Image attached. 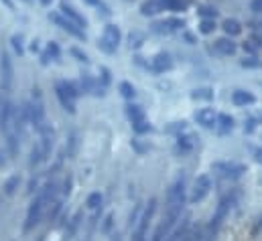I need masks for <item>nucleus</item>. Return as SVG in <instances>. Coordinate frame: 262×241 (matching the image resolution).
Instances as JSON below:
<instances>
[{
    "instance_id": "f257e3e1",
    "label": "nucleus",
    "mask_w": 262,
    "mask_h": 241,
    "mask_svg": "<svg viewBox=\"0 0 262 241\" xmlns=\"http://www.w3.org/2000/svg\"><path fill=\"white\" fill-rule=\"evenodd\" d=\"M236 192H230V195H226L220 203H217V207H215V211H213V215H211V221H209V225H207V237L211 239L215 233H217V229L222 227V223L226 221V217L230 215V211H232V207L236 205Z\"/></svg>"
},
{
    "instance_id": "f03ea898",
    "label": "nucleus",
    "mask_w": 262,
    "mask_h": 241,
    "mask_svg": "<svg viewBox=\"0 0 262 241\" xmlns=\"http://www.w3.org/2000/svg\"><path fill=\"white\" fill-rule=\"evenodd\" d=\"M47 205H49V201L45 197V190L37 192V197L31 201V205L27 209V219H25V225H23V231L25 233H29L31 229H35V225H39V221H41L43 211H45Z\"/></svg>"
},
{
    "instance_id": "7ed1b4c3",
    "label": "nucleus",
    "mask_w": 262,
    "mask_h": 241,
    "mask_svg": "<svg viewBox=\"0 0 262 241\" xmlns=\"http://www.w3.org/2000/svg\"><path fill=\"white\" fill-rule=\"evenodd\" d=\"M29 104V120H31V126L39 132L41 126L45 124V106H43V95H41V89L35 87L33 89V100L27 102Z\"/></svg>"
},
{
    "instance_id": "20e7f679",
    "label": "nucleus",
    "mask_w": 262,
    "mask_h": 241,
    "mask_svg": "<svg viewBox=\"0 0 262 241\" xmlns=\"http://www.w3.org/2000/svg\"><path fill=\"white\" fill-rule=\"evenodd\" d=\"M211 171L217 173L222 179L236 181V179H240V177L246 173V164H242V162H228V160H222V162H213V164H211Z\"/></svg>"
},
{
    "instance_id": "39448f33",
    "label": "nucleus",
    "mask_w": 262,
    "mask_h": 241,
    "mask_svg": "<svg viewBox=\"0 0 262 241\" xmlns=\"http://www.w3.org/2000/svg\"><path fill=\"white\" fill-rule=\"evenodd\" d=\"M197 142H199V136L187 130V132L175 136V152L177 154H189L197 148Z\"/></svg>"
},
{
    "instance_id": "423d86ee",
    "label": "nucleus",
    "mask_w": 262,
    "mask_h": 241,
    "mask_svg": "<svg viewBox=\"0 0 262 241\" xmlns=\"http://www.w3.org/2000/svg\"><path fill=\"white\" fill-rule=\"evenodd\" d=\"M211 190V179L209 175H199L191 186V195H189V203H199L203 201Z\"/></svg>"
},
{
    "instance_id": "0eeeda50",
    "label": "nucleus",
    "mask_w": 262,
    "mask_h": 241,
    "mask_svg": "<svg viewBox=\"0 0 262 241\" xmlns=\"http://www.w3.org/2000/svg\"><path fill=\"white\" fill-rule=\"evenodd\" d=\"M12 61H10V55L6 51H0V85L4 91H10L12 87Z\"/></svg>"
},
{
    "instance_id": "6e6552de",
    "label": "nucleus",
    "mask_w": 262,
    "mask_h": 241,
    "mask_svg": "<svg viewBox=\"0 0 262 241\" xmlns=\"http://www.w3.org/2000/svg\"><path fill=\"white\" fill-rule=\"evenodd\" d=\"M49 20H53L61 31H66L69 33L71 37H75V39H85V33H83V29H79L75 22H71L69 18H66L63 14H59V12H51L49 14Z\"/></svg>"
},
{
    "instance_id": "1a4fd4ad",
    "label": "nucleus",
    "mask_w": 262,
    "mask_h": 241,
    "mask_svg": "<svg viewBox=\"0 0 262 241\" xmlns=\"http://www.w3.org/2000/svg\"><path fill=\"white\" fill-rule=\"evenodd\" d=\"M185 27V22L181 20V18H163V20H157V22H152V33H157V35H171V33H177V31H181Z\"/></svg>"
},
{
    "instance_id": "9d476101",
    "label": "nucleus",
    "mask_w": 262,
    "mask_h": 241,
    "mask_svg": "<svg viewBox=\"0 0 262 241\" xmlns=\"http://www.w3.org/2000/svg\"><path fill=\"white\" fill-rule=\"evenodd\" d=\"M14 120V108L10 100L0 102V132L8 134L10 132V124Z\"/></svg>"
},
{
    "instance_id": "9b49d317",
    "label": "nucleus",
    "mask_w": 262,
    "mask_h": 241,
    "mask_svg": "<svg viewBox=\"0 0 262 241\" xmlns=\"http://www.w3.org/2000/svg\"><path fill=\"white\" fill-rule=\"evenodd\" d=\"M39 134H41V144L39 146L43 150V156L47 158L51 154V148H53V142H55V130L51 128V124H43Z\"/></svg>"
},
{
    "instance_id": "f8f14e48",
    "label": "nucleus",
    "mask_w": 262,
    "mask_h": 241,
    "mask_svg": "<svg viewBox=\"0 0 262 241\" xmlns=\"http://www.w3.org/2000/svg\"><path fill=\"white\" fill-rule=\"evenodd\" d=\"M195 122L201 126V128H205V130H213L215 126H217V114L211 110V108H201V110H197L195 112Z\"/></svg>"
},
{
    "instance_id": "ddd939ff",
    "label": "nucleus",
    "mask_w": 262,
    "mask_h": 241,
    "mask_svg": "<svg viewBox=\"0 0 262 241\" xmlns=\"http://www.w3.org/2000/svg\"><path fill=\"white\" fill-rule=\"evenodd\" d=\"M79 85H81L83 91H88V93H92V95H96V98H102V95L106 93V87L102 85V81L96 79V77H92V75H83Z\"/></svg>"
},
{
    "instance_id": "4468645a",
    "label": "nucleus",
    "mask_w": 262,
    "mask_h": 241,
    "mask_svg": "<svg viewBox=\"0 0 262 241\" xmlns=\"http://www.w3.org/2000/svg\"><path fill=\"white\" fill-rule=\"evenodd\" d=\"M236 51H238V45L232 41V37H228V39H217V41L213 43V53H215V55L232 57V55H236Z\"/></svg>"
},
{
    "instance_id": "2eb2a0df",
    "label": "nucleus",
    "mask_w": 262,
    "mask_h": 241,
    "mask_svg": "<svg viewBox=\"0 0 262 241\" xmlns=\"http://www.w3.org/2000/svg\"><path fill=\"white\" fill-rule=\"evenodd\" d=\"M150 71H155V73H165V71H171L173 69V59H171V55L169 53H157L152 61H150Z\"/></svg>"
},
{
    "instance_id": "dca6fc26",
    "label": "nucleus",
    "mask_w": 262,
    "mask_h": 241,
    "mask_svg": "<svg viewBox=\"0 0 262 241\" xmlns=\"http://www.w3.org/2000/svg\"><path fill=\"white\" fill-rule=\"evenodd\" d=\"M59 10H61V14H63L66 18H69L71 22H75L79 29L88 27V20H85V18H83V16H81V14H79V12H77V10H75V8L69 4V2L61 0V2H59Z\"/></svg>"
},
{
    "instance_id": "f3484780",
    "label": "nucleus",
    "mask_w": 262,
    "mask_h": 241,
    "mask_svg": "<svg viewBox=\"0 0 262 241\" xmlns=\"http://www.w3.org/2000/svg\"><path fill=\"white\" fill-rule=\"evenodd\" d=\"M55 95H57V100H59V104H61V108H63L66 112L75 114V100L67 95V91L63 89L61 81H59V83H55Z\"/></svg>"
},
{
    "instance_id": "a211bd4d",
    "label": "nucleus",
    "mask_w": 262,
    "mask_h": 241,
    "mask_svg": "<svg viewBox=\"0 0 262 241\" xmlns=\"http://www.w3.org/2000/svg\"><path fill=\"white\" fill-rule=\"evenodd\" d=\"M102 39H104L108 45H112L114 49H118V45H120V41H122V33H120V29H118L116 25H106Z\"/></svg>"
},
{
    "instance_id": "6ab92c4d",
    "label": "nucleus",
    "mask_w": 262,
    "mask_h": 241,
    "mask_svg": "<svg viewBox=\"0 0 262 241\" xmlns=\"http://www.w3.org/2000/svg\"><path fill=\"white\" fill-rule=\"evenodd\" d=\"M254 102H256L254 93H250V91H246V89H236V91L232 93V104H234V106H238V108L252 106Z\"/></svg>"
},
{
    "instance_id": "aec40b11",
    "label": "nucleus",
    "mask_w": 262,
    "mask_h": 241,
    "mask_svg": "<svg viewBox=\"0 0 262 241\" xmlns=\"http://www.w3.org/2000/svg\"><path fill=\"white\" fill-rule=\"evenodd\" d=\"M165 6H163V0H144L140 4V14L142 16H155L159 12H163Z\"/></svg>"
},
{
    "instance_id": "412c9836",
    "label": "nucleus",
    "mask_w": 262,
    "mask_h": 241,
    "mask_svg": "<svg viewBox=\"0 0 262 241\" xmlns=\"http://www.w3.org/2000/svg\"><path fill=\"white\" fill-rule=\"evenodd\" d=\"M234 122L236 120H234L230 114H217V126H215L217 134H220V136L230 134V132L234 130Z\"/></svg>"
},
{
    "instance_id": "4be33fe9",
    "label": "nucleus",
    "mask_w": 262,
    "mask_h": 241,
    "mask_svg": "<svg viewBox=\"0 0 262 241\" xmlns=\"http://www.w3.org/2000/svg\"><path fill=\"white\" fill-rule=\"evenodd\" d=\"M126 118L132 122V124H136V122H142V120H146L144 118V108L142 106H138V104H126Z\"/></svg>"
},
{
    "instance_id": "5701e85b",
    "label": "nucleus",
    "mask_w": 262,
    "mask_h": 241,
    "mask_svg": "<svg viewBox=\"0 0 262 241\" xmlns=\"http://www.w3.org/2000/svg\"><path fill=\"white\" fill-rule=\"evenodd\" d=\"M222 29H224V33H226L228 37H238V35L242 33V25H240L236 18H226L224 25H222Z\"/></svg>"
},
{
    "instance_id": "b1692460",
    "label": "nucleus",
    "mask_w": 262,
    "mask_h": 241,
    "mask_svg": "<svg viewBox=\"0 0 262 241\" xmlns=\"http://www.w3.org/2000/svg\"><path fill=\"white\" fill-rule=\"evenodd\" d=\"M163 6L171 12H183L189 8V0H163Z\"/></svg>"
},
{
    "instance_id": "393cba45",
    "label": "nucleus",
    "mask_w": 262,
    "mask_h": 241,
    "mask_svg": "<svg viewBox=\"0 0 262 241\" xmlns=\"http://www.w3.org/2000/svg\"><path fill=\"white\" fill-rule=\"evenodd\" d=\"M18 134L16 132H8L6 134V148H8V154L10 156H16L18 154Z\"/></svg>"
},
{
    "instance_id": "a878e982",
    "label": "nucleus",
    "mask_w": 262,
    "mask_h": 241,
    "mask_svg": "<svg viewBox=\"0 0 262 241\" xmlns=\"http://www.w3.org/2000/svg\"><path fill=\"white\" fill-rule=\"evenodd\" d=\"M61 85H63V89L67 91V95L69 98H73V100H77L79 95H81V85H77L75 81H61Z\"/></svg>"
},
{
    "instance_id": "bb28decb",
    "label": "nucleus",
    "mask_w": 262,
    "mask_h": 241,
    "mask_svg": "<svg viewBox=\"0 0 262 241\" xmlns=\"http://www.w3.org/2000/svg\"><path fill=\"white\" fill-rule=\"evenodd\" d=\"M102 201H104L102 192H92L88 197V201H85V207L92 209V211H98V209H102Z\"/></svg>"
},
{
    "instance_id": "cd10ccee",
    "label": "nucleus",
    "mask_w": 262,
    "mask_h": 241,
    "mask_svg": "<svg viewBox=\"0 0 262 241\" xmlns=\"http://www.w3.org/2000/svg\"><path fill=\"white\" fill-rule=\"evenodd\" d=\"M77 144H79V140H77V132H71L69 134V140H67V158H75V152H77Z\"/></svg>"
},
{
    "instance_id": "c85d7f7f",
    "label": "nucleus",
    "mask_w": 262,
    "mask_h": 241,
    "mask_svg": "<svg viewBox=\"0 0 262 241\" xmlns=\"http://www.w3.org/2000/svg\"><path fill=\"white\" fill-rule=\"evenodd\" d=\"M18 184H20V177H18V175L10 177L8 181L4 182V195H6V197H12V195L16 192V188H18Z\"/></svg>"
},
{
    "instance_id": "c756f323",
    "label": "nucleus",
    "mask_w": 262,
    "mask_h": 241,
    "mask_svg": "<svg viewBox=\"0 0 262 241\" xmlns=\"http://www.w3.org/2000/svg\"><path fill=\"white\" fill-rule=\"evenodd\" d=\"M118 89H120V95L124 98V100H134L136 98V89H134V85L128 83V81H122L120 85H118Z\"/></svg>"
},
{
    "instance_id": "7c9ffc66",
    "label": "nucleus",
    "mask_w": 262,
    "mask_h": 241,
    "mask_svg": "<svg viewBox=\"0 0 262 241\" xmlns=\"http://www.w3.org/2000/svg\"><path fill=\"white\" fill-rule=\"evenodd\" d=\"M189 128H187V122H173L171 126H167L165 128V132L167 134H173V136H179V134H183V132H187Z\"/></svg>"
},
{
    "instance_id": "2f4dec72",
    "label": "nucleus",
    "mask_w": 262,
    "mask_h": 241,
    "mask_svg": "<svg viewBox=\"0 0 262 241\" xmlns=\"http://www.w3.org/2000/svg\"><path fill=\"white\" fill-rule=\"evenodd\" d=\"M215 31V18H201L199 22V33L201 35H211Z\"/></svg>"
},
{
    "instance_id": "473e14b6",
    "label": "nucleus",
    "mask_w": 262,
    "mask_h": 241,
    "mask_svg": "<svg viewBox=\"0 0 262 241\" xmlns=\"http://www.w3.org/2000/svg\"><path fill=\"white\" fill-rule=\"evenodd\" d=\"M132 130H134V134H136V136H142V134L152 132V126H150V122L148 120H142V122L132 124Z\"/></svg>"
},
{
    "instance_id": "72a5a7b5",
    "label": "nucleus",
    "mask_w": 262,
    "mask_h": 241,
    "mask_svg": "<svg viewBox=\"0 0 262 241\" xmlns=\"http://www.w3.org/2000/svg\"><path fill=\"white\" fill-rule=\"evenodd\" d=\"M61 209H63V203L61 201H51L49 203V211H47V217H49V221H53V219H57V215L61 213Z\"/></svg>"
},
{
    "instance_id": "f704fd0d",
    "label": "nucleus",
    "mask_w": 262,
    "mask_h": 241,
    "mask_svg": "<svg viewBox=\"0 0 262 241\" xmlns=\"http://www.w3.org/2000/svg\"><path fill=\"white\" fill-rule=\"evenodd\" d=\"M81 225V211H77L73 217H71V221H69V227H67V237H71V235H75V231H77V227Z\"/></svg>"
},
{
    "instance_id": "c9c22d12",
    "label": "nucleus",
    "mask_w": 262,
    "mask_h": 241,
    "mask_svg": "<svg viewBox=\"0 0 262 241\" xmlns=\"http://www.w3.org/2000/svg\"><path fill=\"white\" fill-rule=\"evenodd\" d=\"M191 98H193V100H203V102H211V100H213V91H211V89H207V87H203V89H195V91L191 93Z\"/></svg>"
},
{
    "instance_id": "e433bc0d",
    "label": "nucleus",
    "mask_w": 262,
    "mask_h": 241,
    "mask_svg": "<svg viewBox=\"0 0 262 241\" xmlns=\"http://www.w3.org/2000/svg\"><path fill=\"white\" fill-rule=\"evenodd\" d=\"M10 43H12L14 53H16L18 57H23V55H25V47H23V35H12Z\"/></svg>"
},
{
    "instance_id": "4c0bfd02",
    "label": "nucleus",
    "mask_w": 262,
    "mask_h": 241,
    "mask_svg": "<svg viewBox=\"0 0 262 241\" xmlns=\"http://www.w3.org/2000/svg\"><path fill=\"white\" fill-rule=\"evenodd\" d=\"M41 160H45L43 150H41V146H35V148L31 150V162H29V164H31V168H33V166H37Z\"/></svg>"
},
{
    "instance_id": "58836bf2",
    "label": "nucleus",
    "mask_w": 262,
    "mask_h": 241,
    "mask_svg": "<svg viewBox=\"0 0 262 241\" xmlns=\"http://www.w3.org/2000/svg\"><path fill=\"white\" fill-rule=\"evenodd\" d=\"M83 2L90 4V6H94V8H98V10H100L102 14H106V16L110 14V6H108L104 0H83Z\"/></svg>"
},
{
    "instance_id": "ea45409f",
    "label": "nucleus",
    "mask_w": 262,
    "mask_h": 241,
    "mask_svg": "<svg viewBox=\"0 0 262 241\" xmlns=\"http://www.w3.org/2000/svg\"><path fill=\"white\" fill-rule=\"evenodd\" d=\"M47 53H49V57H51L53 61L61 59V49H59V45H57V43H53V41L47 45Z\"/></svg>"
},
{
    "instance_id": "a19ab883",
    "label": "nucleus",
    "mask_w": 262,
    "mask_h": 241,
    "mask_svg": "<svg viewBox=\"0 0 262 241\" xmlns=\"http://www.w3.org/2000/svg\"><path fill=\"white\" fill-rule=\"evenodd\" d=\"M128 41H130V49H138L142 43H144V35L142 33H130V37H128Z\"/></svg>"
},
{
    "instance_id": "79ce46f5",
    "label": "nucleus",
    "mask_w": 262,
    "mask_h": 241,
    "mask_svg": "<svg viewBox=\"0 0 262 241\" xmlns=\"http://www.w3.org/2000/svg\"><path fill=\"white\" fill-rule=\"evenodd\" d=\"M197 12H199L201 18H215V16H217V10L211 8V6H199Z\"/></svg>"
},
{
    "instance_id": "37998d69",
    "label": "nucleus",
    "mask_w": 262,
    "mask_h": 241,
    "mask_svg": "<svg viewBox=\"0 0 262 241\" xmlns=\"http://www.w3.org/2000/svg\"><path fill=\"white\" fill-rule=\"evenodd\" d=\"M112 227H114V215L108 213V215L104 217V223H102V233H110Z\"/></svg>"
},
{
    "instance_id": "c03bdc74",
    "label": "nucleus",
    "mask_w": 262,
    "mask_h": 241,
    "mask_svg": "<svg viewBox=\"0 0 262 241\" xmlns=\"http://www.w3.org/2000/svg\"><path fill=\"white\" fill-rule=\"evenodd\" d=\"M240 65L246 67V69H256V67H260L262 63L256 57H244V59L240 61Z\"/></svg>"
},
{
    "instance_id": "a18cd8bd",
    "label": "nucleus",
    "mask_w": 262,
    "mask_h": 241,
    "mask_svg": "<svg viewBox=\"0 0 262 241\" xmlns=\"http://www.w3.org/2000/svg\"><path fill=\"white\" fill-rule=\"evenodd\" d=\"M100 81H102V85L104 87H108L110 85V81H112V75H110V69L108 67H100Z\"/></svg>"
},
{
    "instance_id": "49530a36",
    "label": "nucleus",
    "mask_w": 262,
    "mask_h": 241,
    "mask_svg": "<svg viewBox=\"0 0 262 241\" xmlns=\"http://www.w3.org/2000/svg\"><path fill=\"white\" fill-rule=\"evenodd\" d=\"M69 53H71V55H73V57H75V59L79 61V63H85V65H88V63H90V59H88V55H85V53H83V51H79V49H75V47H73V49H71V51H69Z\"/></svg>"
},
{
    "instance_id": "de8ad7c7",
    "label": "nucleus",
    "mask_w": 262,
    "mask_h": 241,
    "mask_svg": "<svg viewBox=\"0 0 262 241\" xmlns=\"http://www.w3.org/2000/svg\"><path fill=\"white\" fill-rule=\"evenodd\" d=\"M71 184H73V179H71V175H67L66 181H63V188H61V195H63V197H69V195H71Z\"/></svg>"
},
{
    "instance_id": "09e8293b",
    "label": "nucleus",
    "mask_w": 262,
    "mask_h": 241,
    "mask_svg": "<svg viewBox=\"0 0 262 241\" xmlns=\"http://www.w3.org/2000/svg\"><path fill=\"white\" fill-rule=\"evenodd\" d=\"M256 118H248V120L244 122V132H246V134H252V132H254V130H256Z\"/></svg>"
},
{
    "instance_id": "8fccbe9b",
    "label": "nucleus",
    "mask_w": 262,
    "mask_h": 241,
    "mask_svg": "<svg viewBox=\"0 0 262 241\" xmlns=\"http://www.w3.org/2000/svg\"><path fill=\"white\" fill-rule=\"evenodd\" d=\"M98 47H100V49H102L104 53H108V55H112V53H116V49H114L112 45H108V43H106L104 39H100V41H98Z\"/></svg>"
},
{
    "instance_id": "3c124183",
    "label": "nucleus",
    "mask_w": 262,
    "mask_h": 241,
    "mask_svg": "<svg viewBox=\"0 0 262 241\" xmlns=\"http://www.w3.org/2000/svg\"><path fill=\"white\" fill-rule=\"evenodd\" d=\"M250 10L254 14H262V0H250Z\"/></svg>"
},
{
    "instance_id": "603ef678",
    "label": "nucleus",
    "mask_w": 262,
    "mask_h": 241,
    "mask_svg": "<svg viewBox=\"0 0 262 241\" xmlns=\"http://www.w3.org/2000/svg\"><path fill=\"white\" fill-rule=\"evenodd\" d=\"M260 231H262V213L258 215V219H256V223H254V227H252V235L256 237Z\"/></svg>"
},
{
    "instance_id": "864d4df0",
    "label": "nucleus",
    "mask_w": 262,
    "mask_h": 241,
    "mask_svg": "<svg viewBox=\"0 0 262 241\" xmlns=\"http://www.w3.org/2000/svg\"><path fill=\"white\" fill-rule=\"evenodd\" d=\"M252 154H254V160H256L258 164H262V146H258V148H252Z\"/></svg>"
},
{
    "instance_id": "5fc2aeb1",
    "label": "nucleus",
    "mask_w": 262,
    "mask_h": 241,
    "mask_svg": "<svg viewBox=\"0 0 262 241\" xmlns=\"http://www.w3.org/2000/svg\"><path fill=\"white\" fill-rule=\"evenodd\" d=\"M35 188H37V177H33V179L29 181V188H27V192H29V195H33V192H35Z\"/></svg>"
},
{
    "instance_id": "6e6d98bb",
    "label": "nucleus",
    "mask_w": 262,
    "mask_h": 241,
    "mask_svg": "<svg viewBox=\"0 0 262 241\" xmlns=\"http://www.w3.org/2000/svg\"><path fill=\"white\" fill-rule=\"evenodd\" d=\"M140 209H142L140 205H136V207H134V211H132V213H130V225H132V223H136V217H138V213H140Z\"/></svg>"
},
{
    "instance_id": "4d7b16f0",
    "label": "nucleus",
    "mask_w": 262,
    "mask_h": 241,
    "mask_svg": "<svg viewBox=\"0 0 262 241\" xmlns=\"http://www.w3.org/2000/svg\"><path fill=\"white\" fill-rule=\"evenodd\" d=\"M49 61H53L49 57V53L45 51V53H41V65H49Z\"/></svg>"
},
{
    "instance_id": "13d9d810",
    "label": "nucleus",
    "mask_w": 262,
    "mask_h": 241,
    "mask_svg": "<svg viewBox=\"0 0 262 241\" xmlns=\"http://www.w3.org/2000/svg\"><path fill=\"white\" fill-rule=\"evenodd\" d=\"M31 51H33V53H39V45H37V41L31 43Z\"/></svg>"
},
{
    "instance_id": "bf43d9fd",
    "label": "nucleus",
    "mask_w": 262,
    "mask_h": 241,
    "mask_svg": "<svg viewBox=\"0 0 262 241\" xmlns=\"http://www.w3.org/2000/svg\"><path fill=\"white\" fill-rule=\"evenodd\" d=\"M244 51H248V53H254V47H252V45H248V43H244Z\"/></svg>"
},
{
    "instance_id": "052dcab7",
    "label": "nucleus",
    "mask_w": 262,
    "mask_h": 241,
    "mask_svg": "<svg viewBox=\"0 0 262 241\" xmlns=\"http://www.w3.org/2000/svg\"><path fill=\"white\" fill-rule=\"evenodd\" d=\"M2 2H4L8 8H12V6H14V4H12V0H2Z\"/></svg>"
},
{
    "instance_id": "680f3d73",
    "label": "nucleus",
    "mask_w": 262,
    "mask_h": 241,
    "mask_svg": "<svg viewBox=\"0 0 262 241\" xmlns=\"http://www.w3.org/2000/svg\"><path fill=\"white\" fill-rule=\"evenodd\" d=\"M39 2H41L43 6H49V4H51V0H39Z\"/></svg>"
},
{
    "instance_id": "e2e57ef3",
    "label": "nucleus",
    "mask_w": 262,
    "mask_h": 241,
    "mask_svg": "<svg viewBox=\"0 0 262 241\" xmlns=\"http://www.w3.org/2000/svg\"><path fill=\"white\" fill-rule=\"evenodd\" d=\"M112 241H120V237H118V235H114V239Z\"/></svg>"
},
{
    "instance_id": "0e129e2a",
    "label": "nucleus",
    "mask_w": 262,
    "mask_h": 241,
    "mask_svg": "<svg viewBox=\"0 0 262 241\" xmlns=\"http://www.w3.org/2000/svg\"><path fill=\"white\" fill-rule=\"evenodd\" d=\"M25 2H31V0H25Z\"/></svg>"
}]
</instances>
